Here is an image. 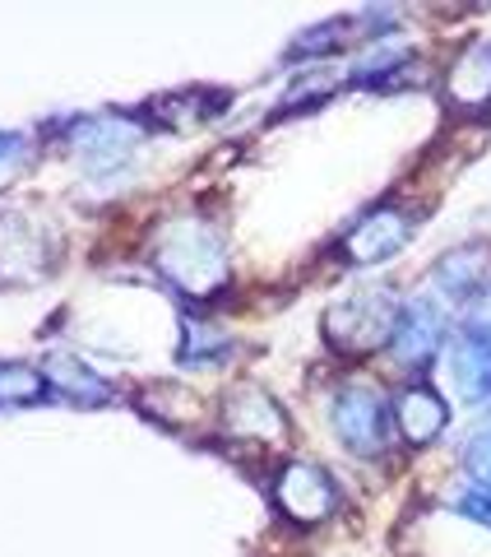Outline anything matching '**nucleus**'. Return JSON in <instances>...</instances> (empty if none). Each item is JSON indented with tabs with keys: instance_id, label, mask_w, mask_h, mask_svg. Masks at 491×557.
I'll return each mask as SVG.
<instances>
[{
	"instance_id": "obj_1",
	"label": "nucleus",
	"mask_w": 491,
	"mask_h": 557,
	"mask_svg": "<svg viewBox=\"0 0 491 557\" xmlns=\"http://www.w3.org/2000/svg\"><path fill=\"white\" fill-rule=\"evenodd\" d=\"M158 270L177 284L186 298H209L227 284V251L223 237L204 223H177L158 242Z\"/></svg>"
},
{
	"instance_id": "obj_2",
	"label": "nucleus",
	"mask_w": 491,
	"mask_h": 557,
	"mask_svg": "<svg viewBox=\"0 0 491 557\" xmlns=\"http://www.w3.org/2000/svg\"><path fill=\"white\" fill-rule=\"evenodd\" d=\"M399 302L390 288H362L353 298H343L325 311V335L335 348H348V354H366L385 339H394L399 325Z\"/></svg>"
},
{
	"instance_id": "obj_3",
	"label": "nucleus",
	"mask_w": 491,
	"mask_h": 557,
	"mask_svg": "<svg viewBox=\"0 0 491 557\" xmlns=\"http://www.w3.org/2000/svg\"><path fill=\"white\" fill-rule=\"evenodd\" d=\"M335 432L348 450H357V456H380L385 432H390L385 399L372 386H343L335 395Z\"/></svg>"
},
{
	"instance_id": "obj_4",
	"label": "nucleus",
	"mask_w": 491,
	"mask_h": 557,
	"mask_svg": "<svg viewBox=\"0 0 491 557\" xmlns=\"http://www.w3.org/2000/svg\"><path fill=\"white\" fill-rule=\"evenodd\" d=\"M278 507H284V516H292L297 525H315V520H325L339 507V487L320 465L292 460L284 469V479H278Z\"/></svg>"
},
{
	"instance_id": "obj_5",
	"label": "nucleus",
	"mask_w": 491,
	"mask_h": 557,
	"mask_svg": "<svg viewBox=\"0 0 491 557\" xmlns=\"http://www.w3.org/2000/svg\"><path fill=\"white\" fill-rule=\"evenodd\" d=\"M70 145L93 172H116L121 163H130V153L139 145V126L116 116H84L70 126Z\"/></svg>"
},
{
	"instance_id": "obj_6",
	"label": "nucleus",
	"mask_w": 491,
	"mask_h": 557,
	"mask_svg": "<svg viewBox=\"0 0 491 557\" xmlns=\"http://www.w3.org/2000/svg\"><path fill=\"white\" fill-rule=\"evenodd\" d=\"M408 242H413V214H403L394 205H380L348 233L343 256L353 260V265H380V260H390L394 251L408 247Z\"/></svg>"
},
{
	"instance_id": "obj_7",
	"label": "nucleus",
	"mask_w": 491,
	"mask_h": 557,
	"mask_svg": "<svg viewBox=\"0 0 491 557\" xmlns=\"http://www.w3.org/2000/svg\"><path fill=\"white\" fill-rule=\"evenodd\" d=\"M445 339V311L436 307L431 298H413L403 302L399 311V325H394V358L403 362V368H427V362L436 358V348H441Z\"/></svg>"
},
{
	"instance_id": "obj_8",
	"label": "nucleus",
	"mask_w": 491,
	"mask_h": 557,
	"mask_svg": "<svg viewBox=\"0 0 491 557\" xmlns=\"http://www.w3.org/2000/svg\"><path fill=\"white\" fill-rule=\"evenodd\" d=\"M450 372L454 386L468 405H482L491 399V321H468L450 348Z\"/></svg>"
},
{
	"instance_id": "obj_9",
	"label": "nucleus",
	"mask_w": 491,
	"mask_h": 557,
	"mask_svg": "<svg viewBox=\"0 0 491 557\" xmlns=\"http://www.w3.org/2000/svg\"><path fill=\"white\" fill-rule=\"evenodd\" d=\"M445 98L464 112L491 108V42H473L459 51V61L445 75Z\"/></svg>"
},
{
	"instance_id": "obj_10",
	"label": "nucleus",
	"mask_w": 491,
	"mask_h": 557,
	"mask_svg": "<svg viewBox=\"0 0 491 557\" xmlns=\"http://www.w3.org/2000/svg\"><path fill=\"white\" fill-rule=\"evenodd\" d=\"M487 284H491V251L482 247V242L450 251L441 265H436V288H441L445 298H454V302L482 298Z\"/></svg>"
},
{
	"instance_id": "obj_11",
	"label": "nucleus",
	"mask_w": 491,
	"mask_h": 557,
	"mask_svg": "<svg viewBox=\"0 0 491 557\" xmlns=\"http://www.w3.org/2000/svg\"><path fill=\"white\" fill-rule=\"evenodd\" d=\"M445 418H450L445 413V399L436 395L427 381H413V386L399 395V405H394V423H399V432L413 446H427L431 437H441Z\"/></svg>"
},
{
	"instance_id": "obj_12",
	"label": "nucleus",
	"mask_w": 491,
	"mask_h": 557,
	"mask_svg": "<svg viewBox=\"0 0 491 557\" xmlns=\"http://www.w3.org/2000/svg\"><path fill=\"white\" fill-rule=\"evenodd\" d=\"M47 381L56 386L61 395H70L75 405H108L112 391H108V381H98L84 362H75L70 354H56L47 362Z\"/></svg>"
},
{
	"instance_id": "obj_13",
	"label": "nucleus",
	"mask_w": 491,
	"mask_h": 557,
	"mask_svg": "<svg viewBox=\"0 0 491 557\" xmlns=\"http://www.w3.org/2000/svg\"><path fill=\"white\" fill-rule=\"evenodd\" d=\"M47 395V376L20 368V362H0V405H38Z\"/></svg>"
},
{
	"instance_id": "obj_14",
	"label": "nucleus",
	"mask_w": 491,
	"mask_h": 557,
	"mask_svg": "<svg viewBox=\"0 0 491 557\" xmlns=\"http://www.w3.org/2000/svg\"><path fill=\"white\" fill-rule=\"evenodd\" d=\"M353 24H357V20H325V24L306 28L302 38L288 47V61H302V57H320V51H335V47L348 38V28H353Z\"/></svg>"
},
{
	"instance_id": "obj_15",
	"label": "nucleus",
	"mask_w": 491,
	"mask_h": 557,
	"mask_svg": "<svg viewBox=\"0 0 491 557\" xmlns=\"http://www.w3.org/2000/svg\"><path fill=\"white\" fill-rule=\"evenodd\" d=\"M408 61V51L394 47V42H380L372 47L366 57L353 65V84H380V79H394V65Z\"/></svg>"
},
{
	"instance_id": "obj_16",
	"label": "nucleus",
	"mask_w": 491,
	"mask_h": 557,
	"mask_svg": "<svg viewBox=\"0 0 491 557\" xmlns=\"http://www.w3.org/2000/svg\"><path fill=\"white\" fill-rule=\"evenodd\" d=\"M464 469L473 474L478 487H491V428H482L478 437L464 446Z\"/></svg>"
},
{
	"instance_id": "obj_17",
	"label": "nucleus",
	"mask_w": 491,
	"mask_h": 557,
	"mask_svg": "<svg viewBox=\"0 0 491 557\" xmlns=\"http://www.w3.org/2000/svg\"><path fill=\"white\" fill-rule=\"evenodd\" d=\"M454 511L468 516V520H478V525L491 530V487H478V483H473L468 493L454 497Z\"/></svg>"
},
{
	"instance_id": "obj_18",
	"label": "nucleus",
	"mask_w": 491,
	"mask_h": 557,
	"mask_svg": "<svg viewBox=\"0 0 491 557\" xmlns=\"http://www.w3.org/2000/svg\"><path fill=\"white\" fill-rule=\"evenodd\" d=\"M24 149H28V139H24L20 131H0V168H5V163H14V159H20Z\"/></svg>"
}]
</instances>
